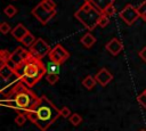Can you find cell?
Wrapping results in <instances>:
<instances>
[{
    "label": "cell",
    "mask_w": 146,
    "mask_h": 131,
    "mask_svg": "<svg viewBox=\"0 0 146 131\" xmlns=\"http://www.w3.org/2000/svg\"><path fill=\"white\" fill-rule=\"evenodd\" d=\"M46 73V65L42 63V60L31 56L15 68V74L18 80L29 88L36 84Z\"/></svg>",
    "instance_id": "6da1fadb"
},
{
    "label": "cell",
    "mask_w": 146,
    "mask_h": 131,
    "mask_svg": "<svg viewBox=\"0 0 146 131\" xmlns=\"http://www.w3.org/2000/svg\"><path fill=\"white\" fill-rule=\"evenodd\" d=\"M33 107L36 113L35 125L41 131L48 130L50 125L60 116L59 109L46 96H41L39 100L33 105Z\"/></svg>",
    "instance_id": "7a4b0ae2"
},
{
    "label": "cell",
    "mask_w": 146,
    "mask_h": 131,
    "mask_svg": "<svg viewBox=\"0 0 146 131\" xmlns=\"http://www.w3.org/2000/svg\"><path fill=\"white\" fill-rule=\"evenodd\" d=\"M102 15L103 13L99 9H97L91 3L86 2V1L74 13L75 18L80 23H82V25L89 31H92L96 26H98V21L102 17Z\"/></svg>",
    "instance_id": "3957f363"
},
{
    "label": "cell",
    "mask_w": 146,
    "mask_h": 131,
    "mask_svg": "<svg viewBox=\"0 0 146 131\" xmlns=\"http://www.w3.org/2000/svg\"><path fill=\"white\" fill-rule=\"evenodd\" d=\"M10 97H13L15 99V101L18 106V110H24V112L30 109L40 98V97H36V95L21 81H18L16 83L14 92Z\"/></svg>",
    "instance_id": "277c9868"
},
{
    "label": "cell",
    "mask_w": 146,
    "mask_h": 131,
    "mask_svg": "<svg viewBox=\"0 0 146 131\" xmlns=\"http://www.w3.org/2000/svg\"><path fill=\"white\" fill-rule=\"evenodd\" d=\"M32 15L43 25H46L56 15V3L54 0H41L33 9Z\"/></svg>",
    "instance_id": "5b68a950"
},
{
    "label": "cell",
    "mask_w": 146,
    "mask_h": 131,
    "mask_svg": "<svg viewBox=\"0 0 146 131\" xmlns=\"http://www.w3.org/2000/svg\"><path fill=\"white\" fill-rule=\"evenodd\" d=\"M50 50H51V48L49 47V44L41 38L36 39L35 42L29 48L30 56L34 57L36 59H42L46 55H49Z\"/></svg>",
    "instance_id": "8992f818"
},
{
    "label": "cell",
    "mask_w": 146,
    "mask_h": 131,
    "mask_svg": "<svg viewBox=\"0 0 146 131\" xmlns=\"http://www.w3.org/2000/svg\"><path fill=\"white\" fill-rule=\"evenodd\" d=\"M49 59L50 62L55 63V64H62L65 60L68 59L70 57V52L62 46V44H56L54 48H51L50 52H49Z\"/></svg>",
    "instance_id": "52a82bcc"
},
{
    "label": "cell",
    "mask_w": 146,
    "mask_h": 131,
    "mask_svg": "<svg viewBox=\"0 0 146 131\" xmlns=\"http://www.w3.org/2000/svg\"><path fill=\"white\" fill-rule=\"evenodd\" d=\"M119 16L124 21L125 24L128 25H132L140 16L138 14V10L136 7H133L132 5L128 3L124 6V8L119 13Z\"/></svg>",
    "instance_id": "ba28073f"
},
{
    "label": "cell",
    "mask_w": 146,
    "mask_h": 131,
    "mask_svg": "<svg viewBox=\"0 0 146 131\" xmlns=\"http://www.w3.org/2000/svg\"><path fill=\"white\" fill-rule=\"evenodd\" d=\"M29 57H30V51L27 49H25L24 47H17L15 51L11 52L10 59L16 64V67H17L18 65L24 63Z\"/></svg>",
    "instance_id": "9c48e42d"
},
{
    "label": "cell",
    "mask_w": 146,
    "mask_h": 131,
    "mask_svg": "<svg viewBox=\"0 0 146 131\" xmlns=\"http://www.w3.org/2000/svg\"><path fill=\"white\" fill-rule=\"evenodd\" d=\"M95 79L97 81V83L102 87H106L112 80H113V74L106 68V67H103L100 68L96 74H95Z\"/></svg>",
    "instance_id": "30bf717a"
},
{
    "label": "cell",
    "mask_w": 146,
    "mask_h": 131,
    "mask_svg": "<svg viewBox=\"0 0 146 131\" xmlns=\"http://www.w3.org/2000/svg\"><path fill=\"white\" fill-rule=\"evenodd\" d=\"M105 49L113 56H117L122 50H123V43L120 39L117 38H113L111 39L106 44H105Z\"/></svg>",
    "instance_id": "8fae6325"
},
{
    "label": "cell",
    "mask_w": 146,
    "mask_h": 131,
    "mask_svg": "<svg viewBox=\"0 0 146 131\" xmlns=\"http://www.w3.org/2000/svg\"><path fill=\"white\" fill-rule=\"evenodd\" d=\"M15 75L16 74H15V71L13 68H10L7 64L1 63V65H0V77L3 81H10Z\"/></svg>",
    "instance_id": "7c38bea8"
},
{
    "label": "cell",
    "mask_w": 146,
    "mask_h": 131,
    "mask_svg": "<svg viewBox=\"0 0 146 131\" xmlns=\"http://www.w3.org/2000/svg\"><path fill=\"white\" fill-rule=\"evenodd\" d=\"M29 32H30V31H27L26 27H25L23 24H18V25H16V26L13 28L11 34H13V36H14L16 40H18V41L21 42L22 39H23Z\"/></svg>",
    "instance_id": "4fadbf2b"
},
{
    "label": "cell",
    "mask_w": 146,
    "mask_h": 131,
    "mask_svg": "<svg viewBox=\"0 0 146 131\" xmlns=\"http://www.w3.org/2000/svg\"><path fill=\"white\" fill-rule=\"evenodd\" d=\"M84 1L91 3L94 7H96V8L99 9L100 11H103L107 6L114 3V0H84Z\"/></svg>",
    "instance_id": "5bb4252c"
},
{
    "label": "cell",
    "mask_w": 146,
    "mask_h": 131,
    "mask_svg": "<svg viewBox=\"0 0 146 131\" xmlns=\"http://www.w3.org/2000/svg\"><path fill=\"white\" fill-rule=\"evenodd\" d=\"M80 42L86 47V48H91L95 42H96V38L91 34V33H86L81 39H80Z\"/></svg>",
    "instance_id": "9a60e30c"
},
{
    "label": "cell",
    "mask_w": 146,
    "mask_h": 131,
    "mask_svg": "<svg viewBox=\"0 0 146 131\" xmlns=\"http://www.w3.org/2000/svg\"><path fill=\"white\" fill-rule=\"evenodd\" d=\"M96 83H97V81H96L95 76H92V75H87V76L82 80V85H83L87 90H91L92 88H95Z\"/></svg>",
    "instance_id": "2e32d148"
},
{
    "label": "cell",
    "mask_w": 146,
    "mask_h": 131,
    "mask_svg": "<svg viewBox=\"0 0 146 131\" xmlns=\"http://www.w3.org/2000/svg\"><path fill=\"white\" fill-rule=\"evenodd\" d=\"M35 40H36V39L34 38V35H33L31 32H29V33H27V34L22 39V41H21V42H22V44H23L24 47L30 48V47L35 42Z\"/></svg>",
    "instance_id": "e0dca14e"
},
{
    "label": "cell",
    "mask_w": 146,
    "mask_h": 131,
    "mask_svg": "<svg viewBox=\"0 0 146 131\" xmlns=\"http://www.w3.org/2000/svg\"><path fill=\"white\" fill-rule=\"evenodd\" d=\"M46 69H47V73L58 74L59 73V64H55L52 62H49L48 64H46Z\"/></svg>",
    "instance_id": "ac0fdd59"
},
{
    "label": "cell",
    "mask_w": 146,
    "mask_h": 131,
    "mask_svg": "<svg viewBox=\"0 0 146 131\" xmlns=\"http://www.w3.org/2000/svg\"><path fill=\"white\" fill-rule=\"evenodd\" d=\"M68 121H70V123H71L72 125L78 126V125H80V124L82 123V116H81L80 114H78V113H73V114L68 117Z\"/></svg>",
    "instance_id": "d6986e66"
},
{
    "label": "cell",
    "mask_w": 146,
    "mask_h": 131,
    "mask_svg": "<svg viewBox=\"0 0 146 131\" xmlns=\"http://www.w3.org/2000/svg\"><path fill=\"white\" fill-rule=\"evenodd\" d=\"M3 13H5V15H6L7 17L11 18V17H14V16L17 14V9H16L15 6H13V5H8V6L3 9Z\"/></svg>",
    "instance_id": "ffe728a7"
},
{
    "label": "cell",
    "mask_w": 146,
    "mask_h": 131,
    "mask_svg": "<svg viewBox=\"0 0 146 131\" xmlns=\"http://www.w3.org/2000/svg\"><path fill=\"white\" fill-rule=\"evenodd\" d=\"M26 115H25V113H18L17 114V116L15 117V123L18 125V126H22V125H24L25 124V122H26Z\"/></svg>",
    "instance_id": "44dd1931"
},
{
    "label": "cell",
    "mask_w": 146,
    "mask_h": 131,
    "mask_svg": "<svg viewBox=\"0 0 146 131\" xmlns=\"http://www.w3.org/2000/svg\"><path fill=\"white\" fill-rule=\"evenodd\" d=\"M137 101L139 103V105H140L144 109H146V89H145L141 93H139V95L137 96Z\"/></svg>",
    "instance_id": "7402d4cb"
},
{
    "label": "cell",
    "mask_w": 146,
    "mask_h": 131,
    "mask_svg": "<svg viewBox=\"0 0 146 131\" xmlns=\"http://www.w3.org/2000/svg\"><path fill=\"white\" fill-rule=\"evenodd\" d=\"M46 80L48 81L49 84H55V83L58 82L59 76H58V74H50V73H47V75H46Z\"/></svg>",
    "instance_id": "603a6c76"
},
{
    "label": "cell",
    "mask_w": 146,
    "mask_h": 131,
    "mask_svg": "<svg viewBox=\"0 0 146 131\" xmlns=\"http://www.w3.org/2000/svg\"><path fill=\"white\" fill-rule=\"evenodd\" d=\"M10 56H11V52H9L6 49H2L0 51V62L1 63H6L8 59H10Z\"/></svg>",
    "instance_id": "cb8c5ba5"
},
{
    "label": "cell",
    "mask_w": 146,
    "mask_h": 131,
    "mask_svg": "<svg viewBox=\"0 0 146 131\" xmlns=\"http://www.w3.org/2000/svg\"><path fill=\"white\" fill-rule=\"evenodd\" d=\"M11 31H13V28L10 27V25L7 22H2L1 23V25H0V32L2 34H7V33H9Z\"/></svg>",
    "instance_id": "d4e9b609"
},
{
    "label": "cell",
    "mask_w": 146,
    "mask_h": 131,
    "mask_svg": "<svg viewBox=\"0 0 146 131\" xmlns=\"http://www.w3.org/2000/svg\"><path fill=\"white\" fill-rule=\"evenodd\" d=\"M103 15H106V16H112V15H114L115 14V7H114V5H110V6H107L103 11Z\"/></svg>",
    "instance_id": "484cf974"
},
{
    "label": "cell",
    "mask_w": 146,
    "mask_h": 131,
    "mask_svg": "<svg viewBox=\"0 0 146 131\" xmlns=\"http://www.w3.org/2000/svg\"><path fill=\"white\" fill-rule=\"evenodd\" d=\"M59 114H60V116L64 117V118H68V117L72 115L71 109H70L68 107H66V106H64V107H62V108L59 109Z\"/></svg>",
    "instance_id": "4316f807"
},
{
    "label": "cell",
    "mask_w": 146,
    "mask_h": 131,
    "mask_svg": "<svg viewBox=\"0 0 146 131\" xmlns=\"http://www.w3.org/2000/svg\"><path fill=\"white\" fill-rule=\"evenodd\" d=\"M108 23H110V17L106 16V15H102V17L98 21V26L99 27H105V26H107Z\"/></svg>",
    "instance_id": "83f0119b"
},
{
    "label": "cell",
    "mask_w": 146,
    "mask_h": 131,
    "mask_svg": "<svg viewBox=\"0 0 146 131\" xmlns=\"http://www.w3.org/2000/svg\"><path fill=\"white\" fill-rule=\"evenodd\" d=\"M137 10H138L139 16L143 18V17H144V15L146 14V1H143L139 6H137Z\"/></svg>",
    "instance_id": "f1b7e54d"
},
{
    "label": "cell",
    "mask_w": 146,
    "mask_h": 131,
    "mask_svg": "<svg viewBox=\"0 0 146 131\" xmlns=\"http://www.w3.org/2000/svg\"><path fill=\"white\" fill-rule=\"evenodd\" d=\"M138 55H139V57L141 58V60H143L144 63H146V46L138 52Z\"/></svg>",
    "instance_id": "f546056e"
},
{
    "label": "cell",
    "mask_w": 146,
    "mask_h": 131,
    "mask_svg": "<svg viewBox=\"0 0 146 131\" xmlns=\"http://www.w3.org/2000/svg\"><path fill=\"white\" fill-rule=\"evenodd\" d=\"M143 19H144V21H146V14L144 15V17H143Z\"/></svg>",
    "instance_id": "4dcf8cb0"
},
{
    "label": "cell",
    "mask_w": 146,
    "mask_h": 131,
    "mask_svg": "<svg viewBox=\"0 0 146 131\" xmlns=\"http://www.w3.org/2000/svg\"><path fill=\"white\" fill-rule=\"evenodd\" d=\"M139 131H146V130H145V129H140Z\"/></svg>",
    "instance_id": "1f68e13d"
}]
</instances>
